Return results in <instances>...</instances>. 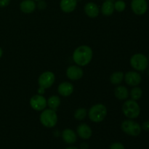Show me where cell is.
<instances>
[{
	"instance_id": "obj_21",
	"label": "cell",
	"mask_w": 149,
	"mask_h": 149,
	"mask_svg": "<svg viewBox=\"0 0 149 149\" xmlns=\"http://www.w3.org/2000/svg\"><path fill=\"white\" fill-rule=\"evenodd\" d=\"M125 74L122 71H116L113 73L110 77V81L112 84L117 85L119 84L124 79Z\"/></svg>"
},
{
	"instance_id": "obj_22",
	"label": "cell",
	"mask_w": 149,
	"mask_h": 149,
	"mask_svg": "<svg viewBox=\"0 0 149 149\" xmlns=\"http://www.w3.org/2000/svg\"><path fill=\"white\" fill-rule=\"evenodd\" d=\"M87 110L84 108H79V109H77V110L74 112V118H75L78 121H81L83 119H84L87 116Z\"/></svg>"
},
{
	"instance_id": "obj_23",
	"label": "cell",
	"mask_w": 149,
	"mask_h": 149,
	"mask_svg": "<svg viewBox=\"0 0 149 149\" xmlns=\"http://www.w3.org/2000/svg\"><path fill=\"white\" fill-rule=\"evenodd\" d=\"M143 91L140 87H135L132 88L130 91V97H132V100H138L142 97Z\"/></svg>"
},
{
	"instance_id": "obj_34",
	"label": "cell",
	"mask_w": 149,
	"mask_h": 149,
	"mask_svg": "<svg viewBox=\"0 0 149 149\" xmlns=\"http://www.w3.org/2000/svg\"><path fill=\"white\" fill-rule=\"evenodd\" d=\"M148 61H149V55H148Z\"/></svg>"
},
{
	"instance_id": "obj_6",
	"label": "cell",
	"mask_w": 149,
	"mask_h": 149,
	"mask_svg": "<svg viewBox=\"0 0 149 149\" xmlns=\"http://www.w3.org/2000/svg\"><path fill=\"white\" fill-rule=\"evenodd\" d=\"M121 127L125 133L133 137L139 135L141 132V130H142L141 126L138 122L130 120V119L124 121L122 123Z\"/></svg>"
},
{
	"instance_id": "obj_25",
	"label": "cell",
	"mask_w": 149,
	"mask_h": 149,
	"mask_svg": "<svg viewBox=\"0 0 149 149\" xmlns=\"http://www.w3.org/2000/svg\"><path fill=\"white\" fill-rule=\"evenodd\" d=\"M110 149H125V148L121 143H113L111 145Z\"/></svg>"
},
{
	"instance_id": "obj_35",
	"label": "cell",
	"mask_w": 149,
	"mask_h": 149,
	"mask_svg": "<svg viewBox=\"0 0 149 149\" xmlns=\"http://www.w3.org/2000/svg\"><path fill=\"white\" fill-rule=\"evenodd\" d=\"M146 1H149V0H146Z\"/></svg>"
},
{
	"instance_id": "obj_30",
	"label": "cell",
	"mask_w": 149,
	"mask_h": 149,
	"mask_svg": "<svg viewBox=\"0 0 149 149\" xmlns=\"http://www.w3.org/2000/svg\"><path fill=\"white\" fill-rule=\"evenodd\" d=\"M65 149H79V148H77V147L71 146V147H68V148H66Z\"/></svg>"
},
{
	"instance_id": "obj_19",
	"label": "cell",
	"mask_w": 149,
	"mask_h": 149,
	"mask_svg": "<svg viewBox=\"0 0 149 149\" xmlns=\"http://www.w3.org/2000/svg\"><path fill=\"white\" fill-rule=\"evenodd\" d=\"M114 95L119 100H126L129 96V91L124 86H117L114 89Z\"/></svg>"
},
{
	"instance_id": "obj_36",
	"label": "cell",
	"mask_w": 149,
	"mask_h": 149,
	"mask_svg": "<svg viewBox=\"0 0 149 149\" xmlns=\"http://www.w3.org/2000/svg\"></svg>"
},
{
	"instance_id": "obj_24",
	"label": "cell",
	"mask_w": 149,
	"mask_h": 149,
	"mask_svg": "<svg viewBox=\"0 0 149 149\" xmlns=\"http://www.w3.org/2000/svg\"><path fill=\"white\" fill-rule=\"evenodd\" d=\"M126 8V4L122 0H118L114 3V9L119 13H122Z\"/></svg>"
},
{
	"instance_id": "obj_28",
	"label": "cell",
	"mask_w": 149,
	"mask_h": 149,
	"mask_svg": "<svg viewBox=\"0 0 149 149\" xmlns=\"http://www.w3.org/2000/svg\"><path fill=\"white\" fill-rule=\"evenodd\" d=\"M38 7H39V9H40V10H43V9H45V7H46V3L43 1H39V4H38Z\"/></svg>"
},
{
	"instance_id": "obj_3",
	"label": "cell",
	"mask_w": 149,
	"mask_h": 149,
	"mask_svg": "<svg viewBox=\"0 0 149 149\" xmlns=\"http://www.w3.org/2000/svg\"><path fill=\"white\" fill-rule=\"evenodd\" d=\"M122 112L129 119H135L138 117L141 113V109L136 100H127L122 106Z\"/></svg>"
},
{
	"instance_id": "obj_2",
	"label": "cell",
	"mask_w": 149,
	"mask_h": 149,
	"mask_svg": "<svg viewBox=\"0 0 149 149\" xmlns=\"http://www.w3.org/2000/svg\"><path fill=\"white\" fill-rule=\"evenodd\" d=\"M107 115V109L103 104H96L92 106L88 112V116L90 120L95 123H99L104 120Z\"/></svg>"
},
{
	"instance_id": "obj_7",
	"label": "cell",
	"mask_w": 149,
	"mask_h": 149,
	"mask_svg": "<svg viewBox=\"0 0 149 149\" xmlns=\"http://www.w3.org/2000/svg\"><path fill=\"white\" fill-rule=\"evenodd\" d=\"M55 80V76L51 71H45L42 73L39 77L38 83L39 84V87H43L45 90L52 87L54 84Z\"/></svg>"
},
{
	"instance_id": "obj_5",
	"label": "cell",
	"mask_w": 149,
	"mask_h": 149,
	"mask_svg": "<svg viewBox=\"0 0 149 149\" xmlns=\"http://www.w3.org/2000/svg\"><path fill=\"white\" fill-rule=\"evenodd\" d=\"M130 65L136 71H144L148 66V59L143 54H135L130 58Z\"/></svg>"
},
{
	"instance_id": "obj_14",
	"label": "cell",
	"mask_w": 149,
	"mask_h": 149,
	"mask_svg": "<svg viewBox=\"0 0 149 149\" xmlns=\"http://www.w3.org/2000/svg\"><path fill=\"white\" fill-rule=\"evenodd\" d=\"M58 93L63 97H68L71 95L74 92V86L71 83L64 81L61 83L58 88Z\"/></svg>"
},
{
	"instance_id": "obj_15",
	"label": "cell",
	"mask_w": 149,
	"mask_h": 149,
	"mask_svg": "<svg viewBox=\"0 0 149 149\" xmlns=\"http://www.w3.org/2000/svg\"><path fill=\"white\" fill-rule=\"evenodd\" d=\"M77 6V0H61L60 3L61 10L65 13H72Z\"/></svg>"
},
{
	"instance_id": "obj_12",
	"label": "cell",
	"mask_w": 149,
	"mask_h": 149,
	"mask_svg": "<svg viewBox=\"0 0 149 149\" xmlns=\"http://www.w3.org/2000/svg\"><path fill=\"white\" fill-rule=\"evenodd\" d=\"M77 134L81 138L84 140H87L91 138L93 135V131L90 127L87 124H81L77 127Z\"/></svg>"
},
{
	"instance_id": "obj_27",
	"label": "cell",
	"mask_w": 149,
	"mask_h": 149,
	"mask_svg": "<svg viewBox=\"0 0 149 149\" xmlns=\"http://www.w3.org/2000/svg\"><path fill=\"white\" fill-rule=\"evenodd\" d=\"M141 128H143V129L146 131H149V120L144 122L143 123L142 127Z\"/></svg>"
},
{
	"instance_id": "obj_33",
	"label": "cell",
	"mask_w": 149,
	"mask_h": 149,
	"mask_svg": "<svg viewBox=\"0 0 149 149\" xmlns=\"http://www.w3.org/2000/svg\"><path fill=\"white\" fill-rule=\"evenodd\" d=\"M33 1H40V0H33Z\"/></svg>"
},
{
	"instance_id": "obj_8",
	"label": "cell",
	"mask_w": 149,
	"mask_h": 149,
	"mask_svg": "<svg viewBox=\"0 0 149 149\" xmlns=\"http://www.w3.org/2000/svg\"><path fill=\"white\" fill-rule=\"evenodd\" d=\"M30 105L33 110L36 111H42L45 110L47 106V100L42 95H35L30 99Z\"/></svg>"
},
{
	"instance_id": "obj_10",
	"label": "cell",
	"mask_w": 149,
	"mask_h": 149,
	"mask_svg": "<svg viewBox=\"0 0 149 149\" xmlns=\"http://www.w3.org/2000/svg\"><path fill=\"white\" fill-rule=\"evenodd\" d=\"M125 82L130 86H138L142 81V77L139 73L136 71H128L124 77Z\"/></svg>"
},
{
	"instance_id": "obj_9",
	"label": "cell",
	"mask_w": 149,
	"mask_h": 149,
	"mask_svg": "<svg viewBox=\"0 0 149 149\" xmlns=\"http://www.w3.org/2000/svg\"><path fill=\"white\" fill-rule=\"evenodd\" d=\"M131 8L135 14L142 15L148 10V3L146 0H132Z\"/></svg>"
},
{
	"instance_id": "obj_31",
	"label": "cell",
	"mask_w": 149,
	"mask_h": 149,
	"mask_svg": "<svg viewBox=\"0 0 149 149\" xmlns=\"http://www.w3.org/2000/svg\"><path fill=\"white\" fill-rule=\"evenodd\" d=\"M2 55H3V50H2V49H1V48L0 47V58H1Z\"/></svg>"
},
{
	"instance_id": "obj_11",
	"label": "cell",
	"mask_w": 149,
	"mask_h": 149,
	"mask_svg": "<svg viewBox=\"0 0 149 149\" xmlns=\"http://www.w3.org/2000/svg\"><path fill=\"white\" fill-rule=\"evenodd\" d=\"M83 70L78 65H71L66 70L67 77L73 81L80 79L83 77Z\"/></svg>"
},
{
	"instance_id": "obj_17",
	"label": "cell",
	"mask_w": 149,
	"mask_h": 149,
	"mask_svg": "<svg viewBox=\"0 0 149 149\" xmlns=\"http://www.w3.org/2000/svg\"><path fill=\"white\" fill-rule=\"evenodd\" d=\"M62 138L66 143L73 144L77 142V137L74 130L71 129H65L62 132Z\"/></svg>"
},
{
	"instance_id": "obj_4",
	"label": "cell",
	"mask_w": 149,
	"mask_h": 149,
	"mask_svg": "<svg viewBox=\"0 0 149 149\" xmlns=\"http://www.w3.org/2000/svg\"><path fill=\"white\" fill-rule=\"evenodd\" d=\"M40 122L47 128H52L56 125L58 122V116L55 111L52 109H45L40 115Z\"/></svg>"
},
{
	"instance_id": "obj_1",
	"label": "cell",
	"mask_w": 149,
	"mask_h": 149,
	"mask_svg": "<svg viewBox=\"0 0 149 149\" xmlns=\"http://www.w3.org/2000/svg\"><path fill=\"white\" fill-rule=\"evenodd\" d=\"M93 50L87 45H81L77 47L73 52V60L79 66H85L93 59Z\"/></svg>"
},
{
	"instance_id": "obj_32",
	"label": "cell",
	"mask_w": 149,
	"mask_h": 149,
	"mask_svg": "<svg viewBox=\"0 0 149 149\" xmlns=\"http://www.w3.org/2000/svg\"><path fill=\"white\" fill-rule=\"evenodd\" d=\"M148 75L149 76V68L148 69Z\"/></svg>"
},
{
	"instance_id": "obj_16",
	"label": "cell",
	"mask_w": 149,
	"mask_h": 149,
	"mask_svg": "<svg viewBox=\"0 0 149 149\" xmlns=\"http://www.w3.org/2000/svg\"><path fill=\"white\" fill-rule=\"evenodd\" d=\"M36 4L33 0H23L20 4V10L24 13H31L35 10Z\"/></svg>"
},
{
	"instance_id": "obj_18",
	"label": "cell",
	"mask_w": 149,
	"mask_h": 149,
	"mask_svg": "<svg viewBox=\"0 0 149 149\" xmlns=\"http://www.w3.org/2000/svg\"><path fill=\"white\" fill-rule=\"evenodd\" d=\"M114 3L111 0H106L101 6L102 14L106 16H110L114 12Z\"/></svg>"
},
{
	"instance_id": "obj_26",
	"label": "cell",
	"mask_w": 149,
	"mask_h": 149,
	"mask_svg": "<svg viewBox=\"0 0 149 149\" xmlns=\"http://www.w3.org/2000/svg\"><path fill=\"white\" fill-rule=\"evenodd\" d=\"M10 0H0V7H5L9 5Z\"/></svg>"
},
{
	"instance_id": "obj_29",
	"label": "cell",
	"mask_w": 149,
	"mask_h": 149,
	"mask_svg": "<svg viewBox=\"0 0 149 149\" xmlns=\"http://www.w3.org/2000/svg\"><path fill=\"white\" fill-rule=\"evenodd\" d=\"M45 89L43 88V87H39V90H38V93H39V95H43L44 93H45Z\"/></svg>"
},
{
	"instance_id": "obj_20",
	"label": "cell",
	"mask_w": 149,
	"mask_h": 149,
	"mask_svg": "<svg viewBox=\"0 0 149 149\" xmlns=\"http://www.w3.org/2000/svg\"><path fill=\"white\" fill-rule=\"evenodd\" d=\"M47 106H49V109L56 111L61 105V100L58 96L52 95L49 97V99L47 100Z\"/></svg>"
},
{
	"instance_id": "obj_13",
	"label": "cell",
	"mask_w": 149,
	"mask_h": 149,
	"mask_svg": "<svg viewBox=\"0 0 149 149\" xmlns=\"http://www.w3.org/2000/svg\"><path fill=\"white\" fill-rule=\"evenodd\" d=\"M84 13H86L88 17H92V18H95V17H97L100 13V10L99 7L94 2H88L84 5Z\"/></svg>"
}]
</instances>
